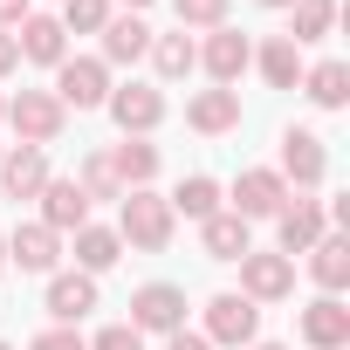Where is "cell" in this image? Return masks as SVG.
Wrapping results in <instances>:
<instances>
[{"label":"cell","mask_w":350,"mask_h":350,"mask_svg":"<svg viewBox=\"0 0 350 350\" xmlns=\"http://www.w3.org/2000/svg\"><path fill=\"white\" fill-rule=\"evenodd\" d=\"M179 323H186V295L172 288V282L137 288V302H131V329H179Z\"/></svg>","instance_id":"cell-1"},{"label":"cell","mask_w":350,"mask_h":350,"mask_svg":"<svg viewBox=\"0 0 350 350\" xmlns=\"http://www.w3.org/2000/svg\"><path fill=\"white\" fill-rule=\"evenodd\" d=\"M124 234H131L137 247H165V241H172V206L151 200V193H131V200H124Z\"/></svg>","instance_id":"cell-2"},{"label":"cell","mask_w":350,"mask_h":350,"mask_svg":"<svg viewBox=\"0 0 350 350\" xmlns=\"http://www.w3.org/2000/svg\"><path fill=\"white\" fill-rule=\"evenodd\" d=\"M241 282H247V295H261V302H275V295H288L295 288V268H288V254H241Z\"/></svg>","instance_id":"cell-3"},{"label":"cell","mask_w":350,"mask_h":350,"mask_svg":"<svg viewBox=\"0 0 350 350\" xmlns=\"http://www.w3.org/2000/svg\"><path fill=\"white\" fill-rule=\"evenodd\" d=\"M254 323H261V316H254L247 295H213V302H206V329H213L220 343H247Z\"/></svg>","instance_id":"cell-4"},{"label":"cell","mask_w":350,"mask_h":350,"mask_svg":"<svg viewBox=\"0 0 350 350\" xmlns=\"http://www.w3.org/2000/svg\"><path fill=\"white\" fill-rule=\"evenodd\" d=\"M302 336H309L316 350H336V343L350 336V309H343L336 295H323V302H309V309H302Z\"/></svg>","instance_id":"cell-5"},{"label":"cell","mask_w":350,"mask_h":350,"mask_svg":"<svg viewBox=\"0 0 350 350\" xmlns=\"http://www.w3.org/2000/svg\"><path fill=\"white\" fill-rule=\"evenodd\" d=\"M234 206H241V220H254V213H282V179H275V172H241Z\"/></svg>","instance_id":"cell-6"},{"label":"cell","mask_w":350,"mask_h":350,"mask_svg":"<svg viewBox=\"0 0 350 350\" xmlns=\"http://www.w3.org/2000/svg\"><path fill=\"white\" fill-rule=\"evenodd\" d=\"M14 124H21V137L49 144V137L62 131V103H55V96H35V90H28V96L14 103Z\"/></svg>","instance_id":"cell-7"},{"label":"cell","mask_w":350,"mask_h":350,"mask_svg":"<svg viewBox=\"0 0 350 350\" xmlns=\"http://www.w3.org/2000/svg\"><path fill=\"white\" fill-rule=\"evenodd\" d=\"M282 144H288V151H282V165L295 172L302 186H316V179H323V165H329V158H323V137H316V131H288Z\"/></svg>","instance_id":"cell-8"},{"label":"cell","mask_w":350,"mask_h":350,"mask_svg":"<svg viewBox=\"0 0 350 350\" xmlns=\"http://www.w3.org/2000/svg\"><path fill=\"white\" fill-rule=\"evenodd\" d=\"M62 103H76V110L103 103V62H62Z\"/></svg>","instance_id":"cell-9"},{"label":"cell","mask_w":350,"mask_h":350,"mask_svg":"<svg viewBox=\"0 0 350 350\" xmlns=\"http://www.w3.org/2000/svg\"><path fill=\"white\" fill-rule=\"evenodd\" d=\"M186 117H193V131H234V124H241V96H234V90H206Z\"/></svg>","instance_id":"cell-10"},{"label":"cell","mask_w":350,"mask_h":350,"mask_svg":"<svg viewBox=\"0 0 350 350\" xmlns=\"http://www.w3.org/2000/svg\"><path fill=\"white\" fill-rule=\"evenodd\" d=\"M206 254L213 261H241L247 254V220L241 213H213L206 220Z\"/></svg>","instance_id":"cell-11"},{"label":"cell","mask_w":350,"mask_h":350,"mask_svg":"<svg viewBox=\"0 0 350 350\" xmlns=\"http://www.w3.org/2000/svg\"><path fill=\"white\" fill-rule=\"evenodd\" d=\"M110 110H117V124H124V131H151V124L165 117V96H158V90H124Z\"/></svg>","instance_id":"cell-12"},{"label":"cell","mask_w":350,"mask_h":350,"mask_svg":"<svg viewBox=\"0 0 350 350\" xmlns=\"http://www.w3.org/2000/svg\"><path fill=\"white\" fill-rule=\"evenodd\" d=\"M42 193H49V227H83L90 193H83L76 179H55V186H42Z\"/></svg>","instance_id":"cell-13"},{"label":"cell","mask_w":350,"mask_h":350,"mask_svg":"<svg viewBox=\"0 0 350 350\" xmlns=\"http://www.w3.org/2000/svg\"><path fill=\"white\" fill-rule=\"evenodd\" d=\"M49 309H55L62 323H76L83 309H96V282H90V275H62V282L49 288Z\"/></svg>","instance_id":"cell-14"},{"label":"cell","mask_w":350,"mask_h":350,"mask_svg":"<svg viewBox=\"0 0 350 350\" xmlns=\"http://www.w3.org/2000/svg\"><path fill=\"white\" fill-rule=\"evenodd\" d=\"M103 49H110V62H137L151 49V28L144 21H103Z\"/></svg>","instance_id":"cell-15"},{"label":"cell","mask_w":350,"mask_h":350,"mask_svg":"<svg viewBox=\"0 0 350 350\" xmlns=\"http://www.w3.org/2000/svg\"><path fill=\"white\" fill-rule=\"evenodd\" d=\"M316 241H323V213H316V206H288V213H282V247H288V254H309Z\"/></svg>","instance_id":"cell-16"},{"label":"cell","mask_w":350,"mask_h":350,"mask_svg":"<svg viewBox=\"0 0 350 350\" xmlns=\"http://www.w3.org/2000/svg\"><path fill=\"white\" fill-rule=\"evenodd\" d=\"M42 186H49L42 151H35V144H28V151H14V158H8V193H14V200H28V193H42Z\"/></svg>","instance_id":"cell-17"},{"label":"cell","mask_w":350,"mask_h":350,"mask_svg":"<svg viewBox=\"0 0 350 350\" xmlns=\"http://www.w3.org/2000/svg\"><path fill=\"white\" fill-rule=\"evenodd\" d=\"M62 35H69L62 21H28L14 49H21V55H35V62H62Z\"/></svg>","instance_id":"cell-18"},{"label":"cell","mask_w":350,"mask_h":350,"mask_svg":"<svg viewBox=\"0 0 350 350\" xmlns=\"http://www.w3.org/2000/svg\"><path fill=\"white\" fill-rule=\"evenodd\" d=\"M14 261L21 268H55V227H14Z\"/></svg>","instance_id":"cell-19"},{"label":"cell","mask_w":350,"mask_h":350,"mask_svg":"<svg viewBox=\"0 0 350 350\" xmlns=\"http://www.w3.org/2000/svg\"><path fill=\"white\" fill-rule=\"evenodd\" d=\"M206 69H213L220 83H234V76L247 69V42H241V35H213V49H206Z\"/></svg>","instance_id":"cell-20"},{"label":"cell","mask_w":350,"mask_h":350,"mask_svg":"<svg viewBox=\"0 0 350 350\" xmlns=\"http://www.w3.org/2000/svg\"><path fill=\"white\" fill-rule=\"evenodd\" d=\"M309 254H316V282H323V288H343V275H350V247L329 234V241H316Z\"/></svg>","instance_id":"cell-21"},{"label":"cell","mask_w":350,"mask_h":350,"mask_svg":"<svg viewBox=\"0 0 350 350\" xmlns=\"http://www.w3.org/2000/svg\"><path fill=\"white\" fill-rule=\"evenodd\" d=\"M261 69H268V83H275V90H288V83L302 76V55H295V42H268V49H261Z\"/></svg>","instance_id":"cell-22"},{"label":"cell","mask_w":350,"mask_h":350,"mask_svg":"<svg viewBox=\"0 0 350 350\" xmlns=\"http://www.w3.org/2000/svg\"><path fill=\"white\" fill-rule=\"evenodd\" d=\"M288 8H295V35L288 42H316L329 28V14H336V0H288Z\"/></svg>","instance_id":"cell-23"},{"label":"cell","mask_w":350,"mask_h":350,"mask_svg":"<svg viewBox=\"0 0 350 350\" xmlns=\"http://www.w3.org/2000/svg\"><path fill=\"white\" fill-rule=\"evenodd\" d=\"M172 206H179V213H193V220H213V206H220V186H213V179H186Z\"/></svg>","instance_id":"cell-24"},{"label":"cell","mask_w":350,"mask_h":350,"mask_svg":"<svg viewBox=\"0 0 350 350\" xmlns=\"http://www.w3.org/2000/svg\"><path fill=\"white\" fill-rule=\"evenodd\" d=\"M76 261H83V268H110V261H117V234L83 227V234H76Z\"/></svg>","instance_id":"cell-25"},{"label":"cell","mask_w":350,"mask_h":350,"mask_svg":"<svg viewBox=\"0 0 350 350\" xmlns=\"http://www.w3.org/2000/svg\"><path fill=\"white\" fill-rule=\"evenodd\" d=\"M110 172H117V179H151V172H158V151H151V144H117Z\"/></svg>","instance_id":"cell-26"},{"label":"cell","mask_w":350,"mask_h":350,"mask_svg":"<svg viewBox=\"0 0 350 350\" xmlns=\"http://www.w3.org/2000/svg\"><path fill=\"white\" fill-rule=\"evenodd\" d=\"M343 83H350V69H343V62H323V69L309 76V96H316L323 110H336V103H343Z\"/></svg>","instance_id":"cell-27"},{"label":"cell","mask_w":350,"mask_h":350,"mask_svg":"<svg viewBox=\"0 0 350 350\" xmlns=\"http://www.w3.org/2000/svg\"><path fill=\"white\" fill-rule=\"evenodd\" d=\"M151 55H158V69H165V76H186V69H193V42H186V35L151 42Z\"/></svg>","instance_id":"cell-28"},{"label":"cell","mask_w":350,"mask_h":350,"mask_svg":"<svg viewBox=\"0 0 350 350\" xmlns=\"http://www.w3.org/2000/svg\"><path fill=\"white\" fill-rule=\"evenodd\" d=\"M103 21H110V0H69V14H62V28H83V35Z\"/></svg>","instance_id":"cell-29"},{"label":"cell","mask_w":350,"mask_h":350,"mask_svg":"<svg viewBox=\"0 0 350 350\" xmlns=\"http://www.w3.org/2000/svg\"><path fill=\"white\" fill-rule=\"evenodd\" d=\"M96 350H144V336H137L131 323H110V329L96 336Z\"/></svg>","instance_id":"cell-30"},{"label":"cell","mask_w":350,"mask_h":350,"mask_svg":"<svg viewBox=\"0 0 350 350\" xmlns=\"http://www.w3.org/2000/svg\"><path fill=\"white\" fill-rule=\"evenodd\" d=\"M227 0H179V21H220Z\"/></svg>","instance_id":"cell-31"},{"label":"cell","mask_w":350,"mask_h":350,"mask_svg":"<svg viewBox=\"0 0 350 350\" xmlns=\"http://www.w3.org/2000/svg\"><path fill=\"white\" fill-rule=\"evenodd\" d=\"M35 350H83V336L76 329H49V336H35Z\"/></svg>","instance_id":"cell-32"},{"label":"cell","mask_w":350,"mask_h":350,"mask_svg":"<svg viewBox=\"0 0 350 350\" xmlns=\"http://www.w3.org/2000/svg\"><path fill=\"white\" fill-rule=\"evenodd\" d=\"M172 350H213L206 336H186V329H172Z\"/></svg>","instance_id":"cell-33"},{"label":"cell","mask_w":350,"mask_h":350,"mask_svg":"<svg viewBox=\"0 0 350 350\" xmlns=\"http://www.w3.org/2000/svg\"><path fill=\"white\" fill-rule=\"evenodd\" d=\"M28 14V0H0V21H21Z\"/></svg>","instance_id":"cell-34"},{"label":"cell","mask_w":350,"mask_h":350,"mask_svg":"<svg viewBox=\"0 0 350 350\" xmlns=\"http://www.w3.org/2000/svg\"><path fill=\"white\" fill-rule=\"evenodd\" d=\"M14 62H21V49H14L8 35H0V69H14Z\"/></svg>","instance_id":"cell-35"},{"label":"cell","mask_w":350,"mask_h":350,"mask_svg":"<svg viewBox=\"0 0 350 350\" xmlns=\"http://www.w3.org/2000/svg\"><path fill=\"white\" fill-rule=\"evenodd\" d=\"M268 8H288V0H268Z\"/></svg>","instance_id":"cell-36"},{"label":"cell","mask_w":350,"mask_h":350,"mask_svg":"<svg viewBox=\"0 0 350 350\" xmlns=\"http://www.w3.org/2000/svg\"><path fill=\"white\" fill-rule=\"evenodd\" d=\"M0 261H8V241H0Z\"/></svg>","instance_id":"cell-37"},{"label":"cell","mask_w":350,"mask_h":350,"mask_svg":"<svg viewBox=\"0 0 350 350\" xmlns=\"http://www.w3.org/2000/svg\"><path fill=\"white\" fill-rule=\"evenodd\" d=\"M261 350H282V343H261Z\"/></svg>","instance_id":"cell-38"},{"label":"cell","mask_w":350,"mask_h":350,"mask_svg":"<svg viewBox=\"0 0 350 350\" xmlns=\"http://www.w3.org/2000/svg\"><path fill=\"white\" fill-rule=\"evenodd\" d=\"M131 8H144V0H131Z\"/></svg>","instance_id":"cell-39"},{"label":"cell","mask_w":350,"mask_h":350,"mask_svg":"<svg viewBox=\"0 0 350 350\" xmlns=\"http://www.w3.org/2000/svg\"><path fill=\"white\" fill-rule=\"evenodd\" d=\"M0 110H8V103H0Z\"/></svg>","instance_id":"cell-40"},{"label":"cell","mask_w":350,"mask_h":350,"mask_svg":"<svg viewBox=\"0 0 350 350\" xmlns=\"http://www.w3.org/2000/svg\"><path fill=\"white\" fill-rule=\"evenodd\" d=\"M0 350H8V343H0Z\"/></svg>","instance_id":"cell-41"}]
</instances>
